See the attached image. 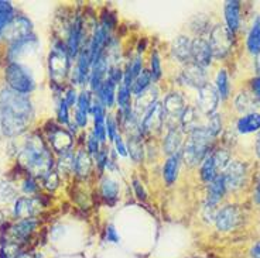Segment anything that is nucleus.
<instances>
[{"label":"nucleus","mask_w":260,"mask_h":258,"mask_svg":"<svg viewBox=\"0 0 260 258\" xmlns=\"http://www.w3.org/2000/svg\"><path fill=\"white\" fill-rule=\"evenodd\" d=\"M14 10L10 2L0 0V37L3 35V31L10 24V21L14 19Z\"/></svg>","instance_id":"nucleus-36"},{"label":"nucleus","mask_w":260,"mask_h":258,"mask_svg":"<svg viewBox=\"0 0 260 258\" xmlns=\"http://www.w3.org/2000/svg\"><path fill=\"white\" fill-rule=\"evenodd\" d=\"M256 154L260 158V134L257 136V140H256Z\"/></svg>","instance_id":"nucleus-55"},{"label":"nucleus","mask_w":260,"mask_h":258,"mask_svg":"<svg viewBox=\"0 0 260 258\" xmlns=\"http://www.w3.org/2000/svg\"><path fill=\"white\" fill-rule=\"evenodd\" d=\"M198 122H200V115H198V112L194 107H187V109L184 110V113H182L181 116V126L184 131L192 133L194 130L200 129L201 126L198 124Z\"/></svg>","instance_id":"nucleus-31"},{"label":"nucleus","mask_w":260,"mask_h":258,"mask_svg":"<svg viewBox=\"0 0 260 258\" xmlns=\"http://www.w3.org/2000/svg\"><path fill=\"white\" fill-rule=\"evenodd\" d=\"M50 142L54 151L62 155L65 153H70L72 147V136L67 130L54 127V130L50 133Z\"/></svg>","instance_id":"nucleus-19"},{"label":"nucleus","mask_w":260,"mask_h":258,"mask_svg":"<svg viewBox=\"0 0 260 258\" xmlns=\"http://www.w3.org/2000/svg\"><path fill=\"white\" fill-rule=\"evenodd\" d=\"M236 129L242 134H250L260 130V113H249L243 116L236 123Z\"/></svg>","instance_id":"nucleus-27"},{"label":"nucleus","mask_w":260,"mask_h":258,"mask_svg":"<svg viewBox=\"0 0 260 258\" xmlns=\"http://www.w3.org/2000/svg\"><path fill=\"white\" fill-rule=\"evenodd\" d=\"M101 191H102V196L108 202H113V200H116L117 195H119V185L116 181H113L111 178H105L102 181Z\"/></svg>","instance_id":"nucleus-38"},{"label":"nucleus","mask_w":260,"mask_h":258,"mask_svg":"<svg viewBox=\"0 0 260 258\" xmlns=\"http://www.w3.org/2000/svg\"><path fill=\"white\" fill-rule=\"evenodd\" d=\"M250 252H252V257L253 258H260V241L252 247V251Z\"/></svg>","instance_id":"nucleus-53"},{"label":"nucleus","mask_w":260,"mask_h":258,"mask_svg":"<svg viewBox=\"0 0 260 258\" xmlns=\"http://www.w3.org/2000/svg\"><path fill=\"white\" fill-rule=\"evenodd\" d=\"M182 134L177 127H171L164 140V150L170 155H176L181 151Z\"/></svg>","instance_id":"nucleus-28"},{"label":"nucleus","mask_w":260,"mask_h":258,"mask_svg":"<svg viewBox=\"0 0 260 258\" xmlns=\"http://www.w3.org/2000/svg\"><path fill=\"white\" fill-rule=\"evenodd\" d=\"M256 57H257V61H256V71L260 75V54H257Z\"/></svg>","instance_id":"nucleus-56"},{"label":"nucleus","mask_w":260,"mask_h":258,"mask_svg":"<svg viewBox=\"0 0 260 258\" xmlns=\"http://www.w3.org/2000/svg\"><path fill=\"white\" fill-rule=\"evenodd\" d=\"M216 91L219 95V99L225 100L229 96V92H231V85H229V78H228L226 69H221L216 75Z\"/></svg>","instance_id":"nucleus-37"},{"label":"nucleus","mask_w":260,"mask_h":258,"mask_svg":"<svg viewBox=\"0 0 260 258\" xmlns=\"http://www.w3.org/2000/svg\"><path fill=\"white\" fill-rule=\"evenodd\" d=\"M247 50L253 55L260 54V17H256L252 30L247 35Z\"/></svg>","instance_id":"nucleus-32"},{"label":"nucleus","mask_w":260,"mask_h":258,"mask_svg":"<svg viewBox=\"0 0 260 258\" xmlns=\"http://www.w3.org/2000/svg\"><path fill=\"white\" fill-rule=\"evenodd\" d=\"M68 104L65 103L64 99H61L58 107V120L62 124H70V115H68Z\"/></svg>","instance_id":"nucleus-44"},{"label":"nucleus","mask_w":260,"mask_h":258,"mask_svg":"<svg viewBox=\"0 0 260 258\" xmlns=\"http://www.w3.org/2000/svg\"><path fill=\"white\" fill-rule=\"evenodd\" d=\"M115 88L116 85L112 82L111 79H105L102 85L99 86L98 89V95H99V100L104 106H108V107H112L113 106V102H115V97H116V92H115Z\"/></svg>","instance_id":"nucleus-30"},{"label":"nucleus","mask_w":260,"mask_h":258,"mask_svg":"<svg viewBox=\"0 0 260 258\" xmlns=\"http://www.w3.org/2000/svg\"><path fill=\"white\" fill-rule=\"evenodd\" d=\"M113 141H115V145H116L117 153L122 155V157H126V155H127V149H126V145H124V142H123V140H122V137L117 134L116 138H115Z\"/></svg>","instance_id":"nucleus-50"},{"label":"nucleus","mask_w":260,"mask_h":258,"mask_svg":"<svg viewBox=\"0 0 260 258\" xmlns=\"http://www.w3.org/2000/svg\"><path fill=\"white\" fill-rule=\"evenodd\" d=\"M214 138L215 137L205 127L194 130L189 134L188 141L185 142L182 149L184 161L191 167L202 164V161L209 155V150H211Z\"/></svg>","instance_id":"nucleus-3"},{"label":"nucleus","mask_w":260,"mask_h":258,"mask_svg":"<svg viewBox=\"0 0 260 258\" xmlns=\"http://www.w3.org/2000/svg\"><path fill=\"white\" fill-rule=\"evenodd\" d=\"M225 20H226V28L229 31L236 32L241 24V2L231 0L225 5Z\"/></svg>","instance_id":"nucleus-22"},{"label":"nucleus","mask_w":260,"mask_h":258,"mask_svg":"<svg viewBox=\"0 0 260 258\" xmlns=\"http://www.w3.org/2000/svg\"><path fill=\"white\" fill-rule=\"evenodd\" d=\"M254 200H256V203H259L260 205V178L259 183H257V187H256V192H254Z\"/></svg>","instance_id":"nucleus-54"},{"label":"nucleus","mask_w":260,"mask_h":258,"mask_svg":"<svg viewBox=\"0 0 260 258\" xmlns=\"http://www.w3.org/2000/svg\"><path fill=\"white\" fill-rule=\"evenodd\" d=\"M235 106H236V109L239 110L241 113H254V109L257 107V103H256V100H254L253 97L250 96L249 93L246 92H242L238 95L236 97V100H235Z\"/></svg>","instance_id":"nucleus-34"},{"label":"nucleus","mask_w":260,"mask_h":258,"mask_svg":"<svg viewBox=\"0 0 260 258\" xmlns=\"http://www.w3.org/2000/svg\"><path fill=\"white\" fill-rule=\"evenodd\" d=\"M225 192H226V187H225V181H223L222 174L216 176L214 181L209 182L208 195H207V202H205V213L209 212L211 219H215V206L221 202Z\"/></svg>","instance_id":"nucleus-13"},{"label":"nucleus","mask_w":260,"mask_h":258,"mask_svg":"<svg viewBox=\"0 0 260 258\" xmlns=\"http://www.w3.org/2000/svg\"><path fill=\"white\" fill-rule=\"evenodd\" d=\"M106 134L109 137V140H115L116 136L119 134L117 133V126H116V122L113 120V117L112 116H108L106 117Z\"/></svg>","instance_id":"nucleus-43"},{"label":"nucleus","mask_w":260,"mask_h":258,"mask_svg":"<svg viewBox=\"0 0 260 258\" xmlns=\"http://www.w3.org/2000/svg\"><path fill=\"white\" fill-rule=\"evenodd\" d=\"M182 82L188 86H194L197 89H200L201 86H204L207 82V73H205V69L198 66L195 64H188L187 68L182 71L181 73Z\"/></svg>","instance_id":"nucleus-16"},{"label":"nucleus","mask_w":260,"mask_h":258,"mask_svg":"<svg viewBox=\"0 0 260 258\" xmlns=\"http://www.w3.org/2000/svg\"><path fill=\"white\" fill-rule=\"evenodd\" d=\"M92 62L91 55H89V47L84 48L81 54H79L78 65H77V71H75V81L79 85H84L86 79H89L91 77Z\"/></svg>","instance_id":"nucleus-23"},{"label":"nucleus","mask_w":260,"mask_h":258,"mask_svg":"<svg viewBox=\"0 0 260 258\" xmlns=\"http://www.w3.org/2000/svg\"><path fill=\"white\" fill-rule=\"evenodd\" d=\"M150 73H151L153 81H157L161 77V62H160V57L157 52H153V55H151V71H150Z\"/></svg>","instance_id":"nucleus-42"},{"label":"nucleus","mask_w":260,"mask_h":258,"mask_svg":"<svg viewBox=\"0 0 260 258\" xmlns=\"http://www.w3.org/2000/svg\"><path fill=\"white\" fill-rule=\"evenodd\" d=\"M32 106L27 95L12 89L0 91V129L9 137L21 134L30 124Z\"/></svg>","instance_id":"nucleus-1"},{"label":"nucleus","mask_w":260,"mask_h":258,"mask_svg":"<svg viewBox=\"0 0 260 258\" xmlns=\"http://www.w3.org/2000/svg\"><path fill=\"white\" fill-rule=\"evenodd\" d=\"M164 117H166V113H164L162 103L156 102L144 113L142 123H140V133L158 131V130L161 129L162 123H164Z\"/></svg>","instance_id":"nucleus-10"},{"label":"nucleus","mask_w":260,"mask_h":258,"mask_svg":"<svg viewBox=\"0 0 260 258\" xmlns=\"http://www.w3.org/2000/svg\"><path fill=\"white\" fill-rule=\"evenodd\" d=\"M28 35H31V21L24 16H14V19L3 31V37L12 43L26 39Z\"/></svg>","instance_id":"nucleus-11"},{"label":"nucleus","mask_w":260,"mask_h":258,"mask_svg":"<svg viewBox=\"0 0 260 258\" xmlns=\"http://www.w3.org/2000/svg\"><path fill=\"white\" fill-rule=\"evenodd\" d=\"M164 113L166 116L171 117V119H181L184 110L187 109L185 102H184V97L180 93H170L164 99Z\"/></svg>","instance_id":"nucleus-20"},{"label":"nucleus","mask_w":260,"mask_h":258,"mask_svg":"<svg viewBox=\"0 0 260 258\" xmlns=\"http://www.w3.org/2000/svg\"><path fill=\"white\" fill-rule=\"evenodd\" d=\"M91 109V96L89 92H82L77 100V115H75V122L79 127H85L88 123V113Z\"/></svg>","instance_id":"nucleus-26"},{"label":"nucleus","mask_w":260,"mask_h":258,"mask_svg":"<svg viewBox=\"0 0 260 258\" xmlns=\"http://www.w3.org/2000/svg\"><path fill=\"white\" fill-rule=\"evenodd\" d=\"M17 258H30V255H28V254H26V252H21V254H20Z\"/></svg>","instance_id":"nucleus-57"},{"label":"nucleus","mask_w":260,"mask_h":258,"mask_svg":"<svg viewBox=\"0 0 260 258\" xmlns=\"http://www.w3.org/2000/svg\"><path fill=\"white\" fill-rule=\"evenodd\" d=\"M39 44L37 39L34 35H28L26 39L20 40V41H16V43H12L10 46V50H9V58L12 62H17V59L23 55H27L31 51L36 50V47Z\"/></svg>","instance_id":"nucleus-18"},{"label":"nucleus","mask_w":260,"mask_h":258,"mask_svg":"<svg viewBox=\"0 0 260 258\" xmlns=\"http://www.w3.org/2000/svg\"><path fill=\"white\" fill-rule=\"evenodd\" d=\"M252 91H253L254 96L260 100V75L254 78L253 81H252Z\"/></svg>","instance_id":"nucleus-52"},{"label":"nucleus","mask_w":260,"mask_h":258,"mask_svg":"<svg viewBox=\"0 0 260 258\" xmlns=\"http://www.w3.org/2000/svg\"><path fill=\"white\" fill-rule=\"evenodd\" d=\"M180 153L176 155H170V158L166 161L162 167V178L167 182V185H173L177 179L178 167H180Z\"/></svg>","instance_id":"nucleus-29"},{"label":"nucleus","mask_w":260,"mask_h":258,"mask_svg":"<svg viewBox=\"0 0 260 258\" xmlns=\"http://www.w3.org/2000/svg\"><path fill=\"white\" fill-rule=\"evenodd\" d=\"M212 51L209 43L205 39H195L192 41V64L198 65L201 68H207L211 65V59H212Z\"/></svg>","instance_id":"nucleus-15"},{"label":"nucleus","mask_w":260,"mask_h":258,"mask_svg":"<svg viewBox=\"0 0 260 258\" xmlns=\"http://www.w3.org/2000/svg\"><path fill=\"white\" fill-rule=\"evenodd\" d=\"M37 225L39 223H37V220L34 219V217L32 219L19 220L16 225L10 227V234L13 237V241L20 243V241H24V240L28 239L32 233H34Z\"/></svg>","instance_id":"nucleus-21"},{"label":"nucleus","mask_w":260,"mask_h":258,"mask_svg":"<svg viewBox=\"0 0 260 258\" xmlns=\"http://www.w3.org/2000/svg\"><path fill=\"white\" fill-rule=\"evenodd\" d=\"M133 187H135V191H136L137 198H139V199H146V192H144L142 183L137 181V179H135V181H133Z\"/></svg>","instance_id":"nucleus-51"},{"label":"nucleus","mask_w":260,"mask_h":258,"mask_svg":"<svg viewBox=\"0 0 260 258\" xmlns=\"http://www.w3.org/2000/svg\"><path fill=\"white\" fill-rule=\"evenodd\" d=\"M209 47L212 55L216 58H223L229 54L232 44H234V34L228 30L226 27L218 24L211 30L209 34Z\"/></svg>","instance_id":"nucleus-7"},{"label":"nucleus","mask_w":260,"mask_h":258,"mask_svg":"<svg viewBox=\"0 0 260 258\" xmlns=\"http://www.w3.org/2000/svg\"><path fill=\"white\" fill-rule=\"evenodd\" d=\"M106 239H108V241H111V243H115V244H117L119 241H120V237H119V234H117V232L115 230V227L112 226H108V229H106Z\"/></svg>","instance_id":"nucleus-47"},{"label":"nucleus","mask_w":260,"mask_h":258,"mask_svg":"<svg viewBox=\"0 0 260 258\" xmlns=\"http://www.w3.org/2000/svg\"><path fill=\"white\" fill-rule=\"evenodd\" d=\"M43 181H44V185H46L48 189H55L57 188V185H58V175H57V172H54V171H51V172H48V174L43 178Z\"/></svg>","instance_id":"nucleus-45"},{"label":"nucleus","mask_w":260,"mask_h":258,"mask_svg":"<svg viewBox=\"0 0 260 258\" xmlns=\"http://www.w3.org/2000/svg\"><path fill=\"white\" fill-rule=\"evenodd\" d=\"M74 162H75V157L71 153H65L59 158V169L62 172H70V171L74 169Z\"/></svg>","instance_id":"nucleus-41"},{"label":"nucleus","mask_w":260,"mask_h":258,"mask_svg":"<svg viewBox=\"0 0 260 258\" xmlns=\"http://www.w3.org/2000/svg\"><path fill=\"white\" fill-rule=\"evenodd\" d=\"M223 181H225V187L226 191H236L245 187L247 178V169L246 165L241 161H232L229 162L226 169L223 171Z\"/></svg>","instance_id":"nucleus-8"},{"label":"nucleus","mask_w":260,"mask_h":258,"mask_svg":"<svg viewBox=\"0 0 260 258\" xmlns=\"http://www.w3.org/2000/svg\"><path fill=\"white\" fill-rule=\"evenodd\" d=\"M62 99H64V102L68 104V106H72V104H74L75 102H77V100H78V99H77V93H75V89L70 88L68 91L65 92V96L62 97Z\"/></svg>","instance_id":"nucleus-49"},{"label":"nucleus","mask_w":260,"mask_h":258,"mask_svg":"<svg viewBox=\"0 0 260 258\" xmlns=\"http://www.w3.org/2000/svg\"><path fill=\"white\" fill-rule=\"evenodd\" d=\"M81 39H82V20L78 17L71 26L70 35H68V41H67V51H68L70 58L78 55Z\"/></svg>","instance_id":"nucleus-24"},{"label":"nucleus","mask_w":260,"mask_h":258,"mask_svg":"<svg viewBox=\"0 0 260 258\" xmlns=\"http://www.w3.org/2000/svg\"><path fill=\"white\" fill-rule=\"evenodd\" d=\"M242 214L238 206H225L216 213L215 225L219 232H229L241 223Z\"/></svg>","instance_id":"nucleus-12"},{"label":"nucleus","mask_w":260,"mask_h":258,"mask_svg":"<svg viewBox=\"0 0 260 258\" xmlns=\"http://www.w3.org/2000/svg\"><path fill=\"white\" fill-rule=\"evenodd\" d=\"M171 51L174 58H177L182 64H191L192 61V41L188 37H184L180 35L174 40L173 47H171Z\"/></svg>","instance_id":"nucleus-17"},{"label":"nucleus","mask_w":260,"mask_h":258,"mask_svg":"<svg viewBox=\"0 0 260 258\" xmlns=\"http://www.w3.org/2000/svg\"><path fill=\"white\" fill-rule=\"evenodd\" d=\"M157 97H158V91L154 86H150L147 91H144L142 95H139L136 99V107H135V115L140 116V113L144 116V113L157 102Z\"/></svg>","instance_id":"nucleus-25"},{"label":"nucleus","mask_w":260,"mask_h":258,"mask_svg":"<svg viewBox=\"0 0 260 258\" xmlns=\"http://www.w3.org/2000/svg\"><path fill=\"white\" fill-rule=\"evenodd\" d=\"M41 209V203L37 198L31 196H23L16 199L13 207V214L17 219H32Z\"/></svg>","instance_id":"nucleus-14"},{"label":"nucleus","mask_w":260,"mask_h":258,"mask_svg":"<svg viewBox=\"0 0 260 258\" xmlns=\"http://www.w3.org/2000/svg\"><path fill=\"white\" fill-rule=\"evenodd\" d=\"M48 69H50V77L52 81L59 82L64 79L65 75L70 69V55L67 51V47L62 46L61 43H57L52 47L50 57H48Z\"/></svg>","instance_id":"nucleus-6"},{"label":"nucleus","mask_w":260,"mask_h":258,"mask_svg":"<svg viewBox=\"0 0 260 258\" xmlns=\"http://www.w3.org/2000/svg\"><path fill=\"white\" fill-rule=\"evenodd\" d=\"M229 153L226 150H216L212 154H209L201 164V178L204 182L214 181L216 176H219L229 165Z\"/></svg>","instance_id":"nucleus-5"},{"label":"nucleus","mask_w":260,"mask_h":258,"mask_svg":"<svg viewBox=\"0 0 260 258\" xmlns=\"http://www.w3.org/2000/svg\"><path fill=\"white\" fill-rule=\"evenodd\" d=\"M127 151H129V155L132 157L133 161L139 162L143 158V145H142V141H140L139 137H129V141H127Z\"/></svg>","instance_id":"nucleus-39"},{"label":"nucleus","mask_w":260,"mask_h":258,"mask_svg":"<svg viewBox=\"0 0 260 258\" xmlns=\"http://www.w3.org/2000/svg\"><path fill=\"white\" fill-rule=\"evenodd\" d=\"M19 162L30 174L44 178L51 172L52 155L40 136H30L19 150Z\"/></svg>","instance_id":"nucleus-2"},{"label":"nucleus","mask_w":260,"mask_h":258,"mask_svg":"<svg viewBox=\"0 0 260 258\" xmlns=\"http://www.w3.org/2000/svg\"><path fill=\"white\" fill-rule=\"evenodd\" d=\"M151 81H153V78H151V73L150 71H143L140 72V75L135 79V82H133V86H132V93L133 95H142L144 91H147L150 86H151Z\"/></svg>","instance_id":"nucleus-35"},{"label":"nucleus","mask_w":260,"mask_h":258,"mask_svg":"<svg viewBox=\"0 0 260 258\" xmlns=\"http://www.w3.org/2000/svg\"><path fill=\"white\" fill-rule=\"evenodd\" d=\"M23 191L28 195H32L37 192V185H36V182H34L32 178H28V179L24 181V183H23Z\"/></svg>","instance_id":"nucleus-48"},{"label":"nucleus","mask_w":260,"mask_h":258,"mask_svg":"<svg viewBox=\"0 0 260 258\" xmlns=\"http://www.w3.org/2000/svg\"><path fill=\"white\" fill-rule=\"evenodd\" d=\"M92 167L91 157L88 153L85 151H79L78 154L75 155V162H74V171L75 174H78L79 176H86L89 174Z\"/></svg>","instance_id":"nucleus-33"},{"label":"nucleus","mask_w":260,"mask_h":258,"mask_svg":"<svg viewBox=\"0 0 260 258\" xmlns=\"http://www.w3.org/2000/svg\"><path fill=\"white\" fill-rule=\"evenodd\" d=\"M130 93H132V88L122 82L116 95V100L119 106H120V110L130 107Z\"/></svg>","instance_id":"nucleus-40"},{"label":"nucleus","mask_w":260,"mask_h":258,"mask_svg":"<svg viewBox=\"0 0 260 258\" xmlns=\"http://www.w3.org/2000/svg\"><path fill=\"white\" fill-rule=\"evenodd\" d=\"M88 151L92 155H98V153H99V140L95 136V133H92L91 136H89V140H88Z\"/></svg>","instance_id":"nucleus-46"},{"label":"nucleus","mask_w":260,"mask_h":258,"mask_svg":"<svg viewBox=\"0 0 260 258\" xmlns=\"http://www.w3.org/2000/svg\"><path fill=\"white\" fill-rule=\"evenodd\" d=\"M198 107L202 113H205L207 116L215 115L218 103H219V95L214 85L205 84L198 89V96H197Z\"/></svg>","instance_id":"nucleus-9"},{"label":"nucleus","mask_w":260,"mask_h":258,"mask_svg":"<svg viewBox=\"0 0 260 258\" xmlns=\"http://www.w3.org/2000/svg\"><path fill=\"white\" fill-rule=\"evenodd\" d=\"M5 78L9 85V89L21 93V95H28L36 86L30 69L20 62H10L7 65Z\"/></svg>","instance_id":"nucleus-4"}]
</instances>
